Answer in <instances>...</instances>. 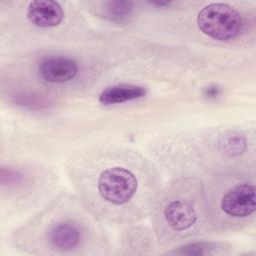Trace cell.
<instances>
[{"label": "cell", "instance_id": "2", "mask_svg": "<svg viewBox=\"0 0 256 256\" xmlns=\"http://www.w3.org/2000/svg\"><path fill=\"white\" fill-rule=\"evenodd\" d=\"M153 221L155 233L164 243L199 234L209 224L204 185L192 178L175 181L157 199Z\"/></svg>", "mask_w": 256, "mask_h": 256}, {"label": "cell", "instance_id": "12", "mask_svg": "<svg viewBox=\"0 0 256 256\" xmlns=\"http://www.w3.org/2000/svg\"><path fill=\"white\" fill-rule=\"evenodd\" d=\"M151 5H155L158 7H164V6H169L172 4V2L170 1H165V2H151Z\"/></svg>", "mask_w": 256, "mask_h": 256}, {"label": "cell", "instance_id": "4", "mask_svg": "<svg viewBox=\"0 0 256 256\" xmlns=\"http://www.w3.org/2000/svg\"><path fill=\"white\" fill-rule=\"evenodd\" d=\"M33 233H39L40 248L57 254H68L86 248L93 235V226L83 208L54 207L34 224Z\"/></svg>", "mask_w": 256, "mask_h": 256}, {"label": "cell", "instance_id": "11", "mask_svg": "<svg viewBox=\"0 0 256 256\" xmlns=\"http://www.w3.org/2000/svg\"><path fill=\"white\" fill-rule=\"evenodd\" d=\"M133 3L128 1H112L108 2L106 6L108 16L115 21H122L129 17L133 11Z\"/></svg>", "mask_w": 256, "mask_h": 256}, {"label": "cell", "instance_id": "9", "mask_svg": "<svg viewBox=\"0 0 256 256\" xmlns=\"http://www.w3.org/2000/svg\"><path fill=\"white\" fill-rule=\"evenodd\" d=\"M218 146L221 152L229 157H238L248 150V140L238 131H228L220 136Z\"/></svg>", "mask_w": 256, "mask_h": 256}, {"label": "cell", "instance_id": "10", "mask_svg": "<svg viewBox=\"0 0 256 256\" xmlns=\"http://www.w3.org/2000/svg\"><path fill=\"white\" fill-rule=\"evenodd\" d=\"M221 247L218 244L210 243V242H197L187 244L181 247L179 250H175L171 252V254L177 255H210V254H217V249Z\"/></svg>", "mask_w": 256, "mask_h": 256}, {"label": "cell", "instance_id": "5", "mask_svg": "<svg viewBox=\"0 0 256 256\" xmlns=\"http://www.w3.org/2000/svg\"><path fill=\"white\" fill-rule=\"evenodd\" d=\"M197 25L209 38L228 41L237 37L242 31L243 18L239 11L228 4L211 3L198 13Z\"/></svg>", "mask_w": 256, "mask_h": 256}, {"label": "cell", "instance_id": "3", "mask_svg": "<svg viewBox=\"0 0 256 256\" xmlns=\"http://www.w3.org/2000/svg\"><path fill=\"white\" fill-rule=\"evenodd\" d=\"M209 224L222 229L247 226L256 211L254 181L243 176H224L206 191Z\"/></svg>", "mask_w": 256, "mask_h": 256}, {"label": "cell", "instance_id": "8", "mask_svg": "<svg viewBox=\"0 0 256 256\" xmlns=\"http://www.w3.org/2000/svg\"><path fill=\"white\" fill-rule=\"evenodd\" d=\"M147 90L142 86L137 85H115L101 92L99 102L105 106L122 104L129 101H134L145 97Z\"/></svg>", "mask_w": 256, "mask_h": 256}, {"label": "cell", "instance_id": "1", "mask_svg": "<svg viewBox=\"0 0 256 256\" xmlns=\"http://www.w3.org/2000/svg\"><path fill=\"white\" fill-rule=\"evenodd\" d=\"M71 169L82 202L94 215L112 222L141 218L158 199L154 171L138 154L95 151L77 160Z\"/></svg>", "mask_w": 256, "mask_h": 256}, {"label": "cell", "instance_id": "7", "mask_svg": "<svg viewBox=\"0 0 256 256\" xmlns=\"http://www.w3.org/2000/svg\"><path fill=\"white\" fill-rule=\"evenodd\" d=\"M26 16L33 26L39 29H51L63 22L65 13L57 1L35 0L29 3Z\"/></svg>", "mask_w": 256, "mask_h": 256}, {"label": "cell", "instance_id": "6", "mask_svg": "<svg viewBox=\"0 0 256 256\" xmlns=\"http://www.w3.org/2000/svg\"><path fill=\"white\" fill-rule=\"evenodd\" d=\"M38 73L41 79L49 84H65L78 76L79 65L71 58L53 56L40 62Z\"/></svg>", "mask_w": 256, "mask_h": 256}]
</instances>
